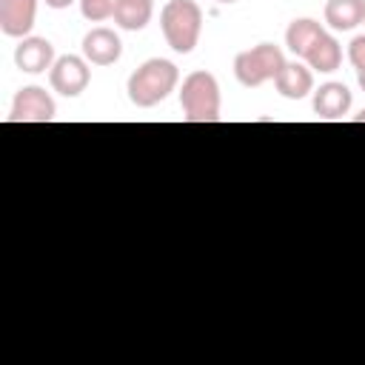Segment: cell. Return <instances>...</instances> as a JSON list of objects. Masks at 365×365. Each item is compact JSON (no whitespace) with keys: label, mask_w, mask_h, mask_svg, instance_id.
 <instances>
[{"label":"cell","mask_w":365,"mask_h":365,"mask_svg":"<svg viewBox=\"0 0 365 365\" xmlns=\"http://www.w3.org/2000/svg\"><path fill=\"white\" fill-rule=\"evenodd\" d=\"M57 114V106L51 94L40 86H26L14 94L9 123H51Z\"/></svg>","instance_id":"obj_6"},{"label":"cell","mask_w":365,"mask_h":365,"mask_svg":"<svg viewBox=\"0 0 365 365\" xmlns=\"http://www.w3.org/2000/svg\"><path fill=\"white\" fill-rule=\"evenodd\" d=\"M348 60L356 71L365 68V34H356L351 43H348Z\"/></svg>","instance_id":"obj_17"},{"label":"cell","mask_w":365,"mask_h":365,"mask_svg":"<svg viewBox=\"0 0 365 365\" xmlns=\"http://www.w3.org/2000/svg\"><path fill=\"white\" fill-rule=\"evenodd\" d=\"M160 29L177 54H188L202 34V9L194 0H168L160 11Z\"/></svg>","instance_id":"obj_2"},{"label":"cell","mask_w":365,"mask_h":365,"mask_svg":"<svg viewBox=\"0 0 365 365\" xmlns=\"http://www.w3.org/2000/svg\"><path fill=\"white\" fill-rule=\"evenodd\" d=\"M120 54H123L120 34L106 26H97L83 37V57L91 66H111L120 60Z\"/></svg>","instance_id":"obj_7"},{"label":"cell","mask_w":365,"mask_h":365,"mask_svg":"<svg viewBox=\"0 0 365 365\" xmlns=\"http://www.w3.org/2000/svg\"><path fill=\"white\" fill-rule=\"evenodd\" d=\"M285 54L274 43H259L254 48H245L234 57V77L245 88H257L268 80H277V74L285 68Z\"/></svg>","instance_id":"obj_4"},{"label":"cell","mask_w":365,"mask_h":365,"mask_svg":"<svg viewBox=\"0 0 365 365\" xmlns=\"http://www.w3.org/2000/svg\"><path fill=\"white\" fill-rule=\"evenodd\" d=\"M356 83H359V88L365 91V68H362V71H356Z\"/></svg>","instance_id":"obj_19"},{"label":"cell","mask_w":365,"mask_h":365,"mask_svg":"<svg viewBox=\"0 0 365 365\" xmlns=\"http://www.w3.org/2000/svg\"><path fill=\"white\" fill-rule=\"evenodd\" d=\"M217 3H237V0H217Z\"/></svg>","instance_id":"obj_21"},{"label":"cell","mask_w":365,"mask_h":365,"mask_svg":"<svg viewBox=\"0 0 365 365\" xmlns=\"http://www.w3.org/2000/svg\"><path fill=\"white\" fill-rule=\"evenodd\" d=\"M151 3H154V0H151Z\"/></svg>","instance_id":"obj_22"},{"label":"cell","mask_w":365,"mask_h":365,"mask_svg":"<svg viewBox=\"0 0 365 365\" xmlns=\"http://www.w3.org/2000/svg\"><path fill=\"white\" fill-rule=\"evenodd\" d=\"M177 83H180L177 66L165 57H151L128 77L125 91L137 108H151V106L163 103L177 88Z\"/></svg>","instance_id":"obj_1"},{"label":"cell","mask_w":365,"mask_h":365,"mask_svg":"<svg viewBox=\"0 0 365 365\" xmlns=\"http://www.w3.org/2000/svg\"><path fill=\"white\" fill-rule=\"evenodd\" d=\"M322 23L311 20V17H299V20H291V26L285 29V46L294 57H305V51L317 43V37L322 34Z\"/></svg>","instance_id":"obj_14"},{"label":"cell","mask_w":365,"mask_h":365,"mask_svg":"<svg viewBox=\"0 0 365 365\" xmlns=\"http://www.w3.org/2000/svg\"><path fill=\"white\" fill-rule=\"evenodd\" d=\"M114 6H117V0H80V11L91 23H103V20L114 17Z\"/></svg>","instance_id":"obj_16"},{"label":"cell","mask_w":365,"mask_h":365,"mask_svg":"<svg viewBox=\"0 0 365 365\" xmlns=\"http://www.w3.org/2000/svg\"><path fill=\"white\" fill-rule=\"evenodd\" d=\"M43 3H46L48 9H68L74 0H43Z\"/></svg>","instance_id":"obj_18"},{"label":"cell","mask_w":365,"mask_h":365,"mask_svg":"<svg viewBox=\"0 0 365 365\" xmlns=\"http://www.w3.org/2000/svg\"><path fill=\"white\" fill-rule=\"evenodd\" d=\"M48 83L63 97H80L86 91V86L91 83L88 60L86 57H77V54L57 57L54 66H51V71H48Z\"/></svg>","instance_id":"obj_5"},{"label":"cell","mask_w":365,"mask_h":365,"mask_svg":"<svg viewBox=\"0 0 365 365\" xmlns=\"http://www.w3.org/2000/svg\"><path fill=\"white\" fill-rule=\"evenodd\" d=\"M37 17V0H0V31L6 37H29Z\"/></svg>","instance_id":"obj_9"},{"label":"cell","mask_w":365,"mask_h":365,"mask_svg":"<svg viewBox=\"0 0 365 365\" xmlns=\"http://www.w3.org/2000/svg\"><path fill=\"white\" fill-rule=\"evenodd\" d=\"M354 123H365V108L359 114H354Z\"/></svg>","instance_id":"obj_20"},{"label":"cell","mask_w":365,"mask_h":365,"mask_svg":"<svg viewBox=\"0 0 365 365\" xmlns=\"http://www.w3.org/2000/svg\"><path fill=\"white\" fill-rule=\"evenodd\" d=\"M351 88L345 83H322L314 91V114L319 120H342L351 111Z\"/></svg>","instance_id":"obj_10"},{"label":"cell","mask_w":365,"mask_h":365,"mask_svg":"<svg viewBox=\"0 0 365 365\" xmlns=\"http://www.w3.org/2000/svg\"><path fill=\"white\" fill-rule=\"evenodd\" d=\"M180 108L188 123L220 120V83L211 71H191L180 86Z\"/></svg>","instance_id":"obj_3"},{"label":"cell","mask_w":365,"mask_h":365,"mask_svg":"<svg viewBox=\"0 0 365 365\" xmlns=\"http://www.w3.org/2000/svg\"><path fill=\"white\" fill-rule=\"evenodd\" d=\"M54 46L46 40V37H23L20 46L14 48V63L20 71L26 74H43V71H51L54 66Z\"/></svg>","instance_id":"obj_8"},{"label":"cell","mask_w":365,"mask_h":365,"mask_svg":"<svg viewBox=\"0 0 365 365\" xmlns=\"http://www.w3.org/2000/svg\"><path fill=\"white\" fill-rule=\"evenodd\" d=\"M325 23L334 31H351L365 23V0H328Z\"/></svg>","instance_id":"obj_13"},{"label":"cell","mask_w":365,"mask_h":365,"mask_svg":"<svg viewBox=\"0 0 365 365\" xmlns=\"http://www.w3.org/2000/svg\"><path fill=\"white\" fill-rule=\"evenodd\" d=\"M302 60H305L308 68L322 71V74H331V71H336L339 63H342V46H339V40H336L334 34L322 31V34L317 37V43L305 51Z\"/></svg>","instance_id":"obj_12"},{"label":"cell","mask_w":365,"mask_h":365,"mask_svg":"<svg viewBox=\"0 0 365 365\" xmlns=\"http://www.w3.org/2000/svg\"><path fill=\"white\" fill-rule=\"evenodd\" d=\"M274 86H277L279 97H285V100H302V97H308L314 91V71L308 66L297 63V60L294 63H285V68L277 74Z\"/></svg>","instance_id":"obj_11"},{"label":"cell","mask_w":365,"mask_h":365,"mask_svg":"<svg viewBox=\"0 0 365 365\" xmlns=\"http://www.w3.org/2000/svg\"><path fill=\"white\" fill-rule=\"evenodd\" d=\"M151 14H154V3L151 0H117V6H114V23L123 31L145 29Z\"/></svg>","instance_id":"obj_15"}]
</instances>
